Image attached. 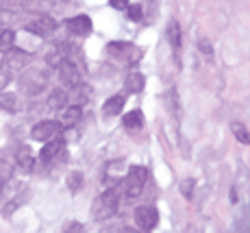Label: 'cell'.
<instances>
[{
    "label": "cell",
    "mask_w": 250,
    "mask_h": 233,
    "mask_svg": "<svg viewBox=\"0 0 250 233\" xmlns=\"http://www.w3.org/2000/svg\"><path fill=\"white\" fill-rule=\"evenodd\" d=\"M63 231H68V233H81V231H85V227L81 225V222L72 220V222H68V225L63 227Z\"/></svg>",
    "instance_id": "30"
},
{
    "label": "cell",
    "mask_w": 250,
    "mask_h": 233,
    "mask_svg": "<svg viewBox=\"0 0 250 233\" xmlns=\"http://www.w3.org/2000/svg\"><path fill=\"white\" fill-rule=\"evenodd\" d=\"M122 124L126 127L128 131H135V129H139L144 124V114L139 109H133V111H128L126 116L122 118Z\"/></svg>",
    "instance_id": "18"
},
{
    "label": "cell",
    "mask_w": 250,
    "mask_h": 233,
    "mask_svg": "<svg viewBox=\"0 0 250 233\" xmlns=\"http://www.w3.org/2000/svg\"><path fill=\"white\" fill-rule=\"evenodd\" d=\"M124 172H126V163H124V159L109 162L107 166H104V183H109L111 187H118L120 181H122Z\"/></svg>",
    "instance_id": "9"
},
{
    "label": "cell",
    "mask_w": 250,
    "mask_h": 233,
    "mask_svg": "<svg viewBox=\"0 0 250 233\" xmlns=\"http://www.w3.org/2000/svg\"><path fill=\"white\" fill-rule=\"evenodd\" d=\"M16 44V33L11 28H2L0 31V52H9Z\"/></svg>",
    "instance_id": "24"
},
{
    "label": "cell",
    "mask_w": 250,
    "mask_h": 233,
    "mask_svg": "<svg viewBox=\"0 0 250 233\" xmlns=\"http://www.w3.org/2000/svg\"><path fill=\"white\" fill-rule=\"evenodd\" d=\"M167 40H170L172 48H176V50L181 48V24L176 20L167 22Z\"/></svg>",
    "instance_id": "21"
},
{
    "label": "cell",
    "mask_w": 250,
    "mask_h": 233,
    "mask_svg": "<svg viewBox=\"0 0 250 233\" xmlns=\"http://www.w3.org/2000/svg\"><path fill=\"white\" fill-rule=\"evenodd\" d=\"M65 59H70V52L65 50V46H57V48H52V50L46 55V64L50 66V68H59Z\"/></svg>",
    "instance_id": "16"
},
{
    "label": "cell",
    "mask_w": 250,
    "mask_h": 233,
    "mask_svg": "<svg viewBox=\"0 0 250 233\" xmlns=\"http://www.w3.org/2000/svg\"><path fill=\"white\" fill-rule=\"evenodd\" d=\"M48 85V76L44 70H37V68H31L20 76V90L28 96H37L40 92H44Z\"/></svg>",
    "instance_id": "3"
},
{
    "label": "cell",
    "mask_w": 250,
    "mask_h": 233,
    "mask_svg": "<svg viewBox=\"0 0 250 233\" xmlns=\"http://www.w3.org/2000/svg\"><path fill=\"white\" fill-rule=\"evenodd\" d=\"M26 31L33 33V35H37V37H44V40H46V37L55 35L57 20L52 16H48V13H40L35 20H31V22L26 24Z\"/></svg>",
    "instance_id": "5"
},
{
    "label": "cell",
    "mask_w": 250,
    "mask_h": 233,
    "mask_svg": "<svg viewBox=\"0 0 250 233\" xmlns=\"http://www.w3.org/2000/svg\"><path fill=\"white\" fill-rule=\"evenodd\" d=\"M61 131H63V127H61L59 120H44V122H37L31 129V138L35 142H48V140L61 135Z\"/></svg>",
    "instance_id": "7"
},
{
    "label": "cell",
    "mask_w": 250,
    "mask_h": 233,
    "mask_svg": "<svg viewBox=\"0 0 250 233\" xmlns=\"http://www.w3.org/2000/svg\"><path fill=\"white\" fill-rule=\"evenodd\" d=\"M115 213H118V190L109 187L104 194L94 198V203H91V216H94V220L104 222L109 218H113Z\"/></svg>",
    "instance_id": "2"
},
{
    "label": "cell",
    "mask_w": 250,
    "mask_h": 233,
    "mask_svg": "<svg viewBox=\"0 0 250 233\" xmlns=\"http://www.w3.org/2000/svg\"><path fill=\"white\" fill-rule=\"evenodd\" d=\"M55 2L52 0H22V9L28 13H48L52 11Z\"/></svg>",
    "instance_id": "15"
},
{
    "label": "cell",
    "mask_w": 250,
    "mask_h": 233,
    "mask_svg": "<svg viewBox=\"0 0 250 233\" xmlns=\"http://www.w3.org/2000/svg\"><path fill=\"white\" fill-rule=\"evenodd\" d=\"M81 118H83V107L81 105H70L68 109L61 114V127L63 129H72V127H76V124L81 122Z\"/></svg>",
    "instance_id": "13"
},
{
    "label": "cell",
    "mask_w": 250,
    "mask_h": 233,
    "mask_svg": "<svg viewBox=\"0 0 250 233\" xmlns=\"http://www.w3.org/2000/svg\"><path fill=\"white\" fill-rule=\"evenodd\" d=\"M16 162H18V166H20V168H24V170H31V168H33V163H35V157H33V150L28 148V146H22V148L16 153Z\"/></svg>",
    "instance_id": "19"
},
{
    "label": "cell",
    "mask_w": 250,
    "mask_h": 233,
    "mask_svg": "<svg viewBox=\"0 0 250 233\" xmlns=\"http://www.w3.org/2000/svg\"><path fill=\"white\" fill-rule=\"evenodd\" d=\"M230 131H233V135L237 138V142L242 144H250V135H248V127L242 122H233L230 124Z\"/></svg>",
    "instance_id": "26"
},
{
    "label": "cell",
    "mask_w": 250,
    "mask_h": 233,
    "mask_svg": "<svg viewBox=\"0 0 250 233\" xmlns=\"http://www.w3.org/2000/svg\"><path fill=\"white\" fill-rule=\"evenodd\" d=\"M133 218H135L137 229H142V231H152L159 225V211L152 205H139L135 213H133Z\"/></svg>",
    "instance_id": "6"
},
{
    "label": "cell",
    "mask_w": 250,
    "mask_h": 233,
    "mask_svg": "<svg viewBox=\"0 0 250 233\" xmlns=\"http://www.w3.org/2000/svg\"><path fill=\"white\" fill-rule=\"evenodd\" d=\"M126 16H128V20L131 22H139L144 18V9H142V4H131L128 2V7H126Z\"/></svg>",
    "instance_id": "27"
},
{
    "label": "cell",
    "mask_w": 250,
    "mask_h": 233,
    "mask_svg": "<svg viewBox=\"0 0 250 233\" xmlns=\"http://www.w3.org/2000/svg\"><path fill=\"white\" fill-rule=\"evenodd\" d=\"M65 103H68V94H65V90H55L50 96H48V109L57 111L61 109V107H65Z\"/></svg>",
    "instance_id": "20"
},
{
    "label": "cell",
    "mask_w": 250,
    "mask_h": 233,
    "mask_svg": "<svg viewBox=\"0 0 250 233\" xmlns=\"http://www.w3.org/2000/svg\"><path fill=\"white\" fill-rule=\"evenodd\" d=\"M124 105H126V96H124V94H115V96H111L109 100H104V105H103V116H104V118H115V116L122 114Z\"/></svg>",
    "instance_id": "12"
},
{
    "label": "cell",
    "mask_w": 250,
    "mask_h": 233,
    "mask_svg": "<svg viewBox=\"0 0 250 233\" xmlns=\"http://www.w3.org/2000/svg\"><path fill=\"white\" fill-rule=\"evenodd\" d=\"M198 48H200V52H203V55H213V46H211V42H207V40H200L198 42Z\"/></svg>",
    "instance_id": "31"
},
{
    "label": "cell",
    "mask_w": 250,
    "mask_h": 233,
    "mask_svg": "<svg viewBox=\"0 0 250 233\" xmlns=\"http://www.w3.org/2000/svg\"><path fill=\"white\" fill-rule=\"evenodd\" d=\"M7 83H9V74L4 70H0V90H4L7 87Z\"/></svg>",
    "instance_id": "33"
},
{
    "label": "cell",
    "mask_w": 250,
    "mask_h": 233,
    "mask_svg": "<svg viewBox=\"0 0 250 233\" xmlns=\"http://www.w3.org/2000/svg\"><path fill=\"white\" fill-rule=\"evenodd\" d=\"M0 109L9 111V114L18 111V96L11 94V92H2V94H0Z\"/></svg>",
    "instance_id": "22"
},
{
    "label": "cell",
    "mask_w": 250,
    "mask_h": 233,
    "mask_svg": "<svg viewBox=\"0 0 250 233\" xmlns=\"http://www.w3.org/2000/svg\"><path fill=\"white\" fill-rule=\"evenodd\" d=\"M107 52L111 57H118L120 61H126L128 66H135L137 61L144 57L142 48L133 46V44H128V42H111L107 46Z\"/></svg>",
    "instance_id": "4"
},
{
    "label": "cell",
    "mask_w": 250,
    "mask_h": 233,
    "mask_svg": "<svg viewBox=\"0 0 250 233\" xmlns=\"http://www.w3.org/2000/svg\"><path fill=\"white\" fill-rule=\"evenodd\" d=\"M4 64V52H0V66Z\"/></svg>",
    "instance_id": "34"
},
{
    "label": "cell",
    "mask_w": 250,
    "mask_h": 233,
    "mask_svg": "<svg viewBox=\"0 0 250 233\" xmlns=\"http://www.w3.org/2000/svg\"><path fill=\"white\" fill-rule=\"evenodd\" d=\"M13 172H16V166H13V163L9 162V159L0 157V183H7V181H11Z\"/></svg>",
    "instance_id": "25"
},
{
    "label": "cell",
    "mask_w": 250,
    "mask_h": 233,
    "mask_svg": "<svg viewBox=\"0 0 250 233\" xmlns=\"http://www.w3.org/2000/svg\"><path fill=\"white\" fill-rule=\"evenodd\" d=\"M194 186H196L194 179H183V181H181V186H179L181 194L187 198V201H191V196H194Z\"/></svg>",
    "instance_id": "29"
},
{
    "label": "cell",
    "mask_w": 250,
    "mask_h": 233,
    "mask_svg": "<svg viewBox=\"0 0 250 233\" xmlns=\"http://www.w3.org/2000/svg\"><path fill=\"white\" fill-rule=\"evenodd\" d=\"M144 87H146V76L142 72H131L124 81V90L128 94H139V92H144Z\"/></svg>",
    "instance_id": "14"
},
{
    "label": "cell",
    "mask_w": 250,
    "mask_h": 233,
    "mask_svg": "<svg viewBox=\"0 0 250 233\" xmlns=\"http://www.w3.org/2000/svg\"><path fill=\"white\" fill-rule=\"evenodd\" d=\"M65 26H68L70 33H74V35H89L91 31H94V22H91L89 16H74V18H68L65 20Z\"/></svg>",
    "instance_id": "10"
},
{
    "label": "cell",
    "mask_w": 250,
    "mask_h": 233,
    "mask_svg": "<svg viewBox=\"0 0 250 233\" xmlns=\"http://www.w3.org/2000/svg\"><path fill=\"white\" fill-rule=\"evenodd\" d=\"M148 181V168L144 166H131L124 172V181L120 183V192L124 194L126 198H137L142 194L144 186Z\"/></svg>",
    "instance_id": "1"
},
{
    "label": "cell",
    "mask_w": 250,
    "mask_h": 233,
    "mask_svg": "<svg viewBox=\"0 0 250 233\" xmlns=\"http://www.w3.org/2000/svg\"><path fill=\"white\" fill-rule=\"evenodd\" d=\"M61 150H63V138H61V135H57V138L48 140L46 146L42 148V153H40V162H42V163H50L55 157H59Z\"/></svg>",
    "instance_id": "11"
},
{
    "label": "cell",
    "mask_w": 250,
    "mask_h": 233,
    "mask_svg": "<svg viewBox=\"0 0 250 233\" xmlns=\"http://www.w3.org/2000/svg\"><path fill=\"white\" fill-rule=\"evenodd\" d=\"M4 61H7L11 68H24L31 61V55L28 52H24V50H9V57H4Z\"/></svg>",
    "instance_id": "17"
},
{
    "label": "cell",
    "mask_w": 250,
    "mask_h": 233,
    "mask_svg": "<svg viewBox=\"0 0 250 233\" xmlns=\"http://www.w3.org/2000/svg\"><path fill=\"white\" fill-rule=\"evenodd\" d=\"M128 2H131V0H109V7H113V9H118V11H122V9L128 7Z\"/></svg>",
    "instance_id": "32"
},
{
    "label": "cell",
    "mask_w": 250,
    "mask_h": 233,
    "mask_svg": "<svg viewBox=\"0 0 250 233\" xmlns=\"http://www.w3.org/2000/svg\"><path fill=\"white\" fill-rule=\"evenodd\" d=\"M57 70H59V79L68 87H72V90L81 87V70H79V66H74L70 59H65Z\"/></svg>",
    "instance_id": "8"
},
{
    "label": "cell",
    "mask_w": 250,
    "mask_h": 233,
    "mask_svg": "<svg viewBox=\"0 0 250 233\" xmlns=\"http://www.w3.org/2000/svg\"><path fill=\"white\" fill-rule=\"evenodd\" d=\"M83 183H85L83 172H79V170H72V172L68 174V187H70L72 194H79L81 190H83Z\"/></svg>",
    "instance_id": "23"
},
{
    "label": "cell",
    "mask_w": 250,
    "mask_h": 233,
    "mask_svg": "<svg viewBox=\"0 0 250 233\" xmlns=\"http://www.w3.org/2000/svg\"><path fill=\"white\" fill-rule=\"evenodd\" d=\"M13 22H16V16L9 9H0V31L2 28H11Z\"/></svg>",
    "instance_id": "28"
}]
</instances>
